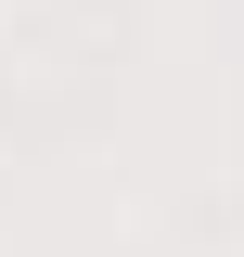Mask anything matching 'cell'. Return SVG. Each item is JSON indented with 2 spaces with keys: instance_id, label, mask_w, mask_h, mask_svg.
<instances>
[]
</instances>
